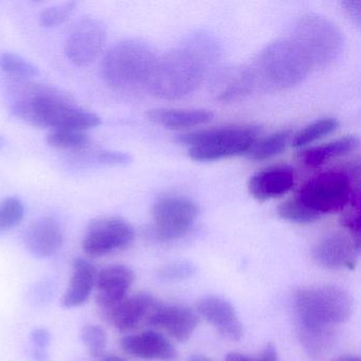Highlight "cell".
Listing matches in <instances>:
<instances>
[{
  "label": "cell",
  "instance_id": "1",
  "mask_svg": "<svg viewBox=\"0 0 361 361\" xmlns=\"http://www.w3.org/2000/svg\"><path fill=\"white\" fill-rule=\"evenodd\" d=\"M219 52V43L208 32L188 35L177 47L158 58L147 90L166 100L189 96L204 81Z\"/></svg>",
  "mask_w": 361,
  "mask_h": 361
},
{
  "label": "cell",
  "instance_id": "2",
  "mask_svg": "<svg viewBox=\"0 0 361 361\" xmlns=\"http://www.w3.org/2000/svg\"><path fill=\"white\" fill-rule=\"evenodd\" d=\"M9 96L12 114L33 126L84 132L102 123L98 115L81 109L68 94L45 84L16 79Z\"/></svg>",
  "mask_w": 361,
  "mask_h": 361
},
{
  "label": "cell",
  "instance_id": "3",
  "mask_svg": "<svg viewBox=\"0 0 361 361\" xmlns=\"http://www.w3.org/2000/svg\"><path fill=\"white\" fill-rule=\"evenodd\" d=\"M293 306L304 343L319 352L329 341L333 327L352 316L353 299L343 289L324 285L298 290Z\"/></svg>",
  "mask_w": 361,
  "mask_h": 361
},
{
  "label": "cell",
  "instance_id": "4",
  "mask_svg": "<svg viewBox=\"0 0 361 361\" xmlns=\"http://www.w3.org/2000/svg\"><path fill=\"white\" fill-rule=\"evenodd\" d=\"M314 69L307 54L290 37L269 44L246 68L252 90H287L303 81Z\"/></svg>",
  "mask_w": 361,
  "mask_h": 361
},
{
  "label": "cell",
  "instance_id": "5",
  "mask_svg": "<svg viewBox=\"0 0 361 361\" xmlns=\"http://www.w3.org/2000/svg\"><path fill=\"white\" fill-rule=\"evenodd\" d=\"M158 58L149 44L126 39L114 45L102 61L105 81L120 90H147Z\"/></svg>",
  "mask_w": 361,
  "mask_h": 361
},
{
  "label": "cell",
  "instance_id": "6",
  "mask_svg": "<svg viewBox=\"0 0 361 361\" xmlns=\"http://www.w3.org/2000/svg\"><path fill=\"white\" fill-rule=\"evenodd\" d=\"M259 132L257 126H221L179 135L177 141L189 147L192 159L214 161L247 154Z\"/></svg>",
  "mask_w": 361,
  "mask_h": 361
},
{
  "label": "cell",
  "instance_id": "7",
  "mask_svg": "<svg viewBox=\"0 0 361 361\" xmlns=\"http://www.w3.org/2000/svg\"><path fill=\"white\" fill-rule=\"evenodd\" d=\"M293 198L320 219L359 200V190L343 171H327L310 179Z\"/></svg>",
  "mask_w": 361,
  "mask_h": 361
},
{
  "label": "cell",
  "instance_id": "8",
  "mask_svg": "<svg viewBox=\"0 0 361 361\" xmlns=\"http://www.w3.org/2000/svg\"><path fill=\"white\" fill-rule=\"evenodd\" d=\"M289 35L307 54L314 68L333 63L343 48V37L337 25L318 14L300 18Z\"/></svg>",
  "mask_w": 361,
  "mask_h": 361
},
{
  "label": "cell",
  "instance_id": "9",
  "mask_svg": "<svg viewBox=\"0 0 361 361\" xmlns=\"http://www.w3.org/2000/svg\"><path fill=\"white\" fill-rule=\"evenodd\" d=\"M198 212L197 204L183 196L168 195L158 198L152 210L154 236L160 240L183 238L195 223Z\"/></svg>",
  "mask_w": 361,
  "mask_h": 361
},
{
  "label": "cell",
  "instance_id": "10",
  "mask_svg": "<svg viewBox=\"0 0 361 361\" xmlns=\"http://www.w3.org/2000/svg\"><path fill=\"white\" fill-rule=\"evenodd\" d=\"M134 238V228L126 219L104 217L90 224L82 247L88 255L101 257L126 248Z\"/></svg>",
  "mask_w": 361,
  "mask_h": 361
},
{
  "label": "cell",
  "instance_id": "11",
  "mask_svg": "<svg viewBox=\"0 0 361 361\" xmlns=\"http://www.w3.org/2000/svg\"><path fill=\"white\" fill-rule=\"evenodd\" d=\"M107 33L104 25L92 18L80 20L71 29L65 54L77 66H87L100 56L106 43Z\"/></svg>",
  "mask_w": 361,
  "mask_h": 361
},
{
  "label": "cell",
  "instance_id": "12",
  "mask_svg": "<svg viewBox=\"0 0 361 361\" xmlns=\"http://www.w3.org/2000/svg\"><path fill=\"white\" fill-rule=\"evenodd\" d=\"M359 245L352 236L331 233L321 238L312 250V257L319 265L329 269L352 268L356 265Z\"/></svg>",
  "mask_w": 361,
  "mask_h": 361
},
{
  "label": "cell",
  "instance_id": "13",
  "mask_svg": "<svg viewBox=\"0 0 361 361\" xmlns=\"http://www.w3.org/2000/svg\"><path fill=\"white\" fill-rule=\"evenodd\" d=\"M135 274L126 265H111L97 272L96 300L103 314L128 297Z\"/></svg>",
  "mask_w": 361,
  "mask_h": 361
},
{
  "label": "cell",
  "instance_id": "14",
  "mask_svg": "<svg viewBox=\"0 0 361 361\" xmlns=\"http://www.w3.org/2000/svg\"><path fill=\"white\" fill-rule=\"evenodd\" d=\"M159 304L160 302L149 293H137L132 297H126L109 308L104 312V316L119 331H130L141 323L147 322L152 312Z\"/></svg>",
  "mask_w": 361,
  "mask_h": 361
},
{
  "label": "cell",
  "instance_id": "15",
  "mask_svg": "<svg viewBox=\"0 0 361 361\" xmlns=\"http://www.w3.org/2000/svg\"><path fill=\"white\" fill-rule=\"evenodd\" d=\"M196 307L200 316L228 339L240 340L244 335L240 317L227 300L210 295L200 300Z\"/></svg>",
  "mask_w": 361,
  "mask_h": 361
},
{
  "label": "cell",
  "instance_id": "16",
  "mask_svg": "<svg viewBox=\"0 0 361 361\" xmlns=\"http://www.w3.org/2000/svg\"><path fill=\"white\" fill-rule=\"evenodd\" d=\"M295 183V171L288 166H274L264 169L250 177L248 189L259 202L274 200L288 193Z\"/></svg>",
  "mask_w": 361,
  "mask_h": 361
},
{
  "label": "cell",
  "instance_id": "17",
  "mask_svg": "<svg viewBox=\"0 0 361 361\" xmlns=\"http://www.w3.org/2000/svg\"><path fill=\"white\" fill-rule=\"evenodd\" d=\"M25 245L39 259L56 255L64 242L62 226L52 217H42L30 224L25 232Z\"/></svg>",
  "mask_w": 361,
  "mask_h": 361
},
{
  "label": "cell",
  "instance_id": "18",
  "mask_svg": "<svg viewBox=\"0 0 361 361\" xmlns=\"http://www.w3.org/2000/svg\"><path fill=\"white\" fill-rule=\"evenodd\" d=\"M147 324L164 329L179 341L191 337L198 325V316L191 308L183 305H162L152 312Z\"/></svg>",
  "mask_w": 361,
  "mask_h": 361
},
{
  "label": "cell",
  "instance_id": "19",
  "mask_svg": "<svg viewBox=\"0 0 361 361\" xmlns=\"http://www.w3.org/2000/svg\"><path fill=\"white\" fill-rule=\"evenodd\" d=\"M121 346L130 356L145 360L174 361L177 358L176 348L157 331L126 336L121 340Z\"/></svg>",
  "mask_w": 361,
  "mask_h": 361
},
{
  "label": "cell",
  "instance_id": "20",
  "mask_svg": "<svg viewBox=\"0 0 361 361\" xmlns=\"http://www.w3.org/2000/svg\"><path fill=\"white\" fill-rule=\"evenodd\" d=\"M97 270L88 259L78 257L73 263V272L68 286L62 298L65 308L83 305L96 286Z\"/></svg>",
  "mask_w": 361,
  "mask_h": 361
},
{
  "label": "cell",
  "instance_id": "21",
  "mask_svg": "<svg viewBox=\"0 0 361 361\" xmlns=\"http://www.w3.org/2000/svg\"><path fill=\"white\" fill-rule=\"evenodd\" d=\"M147 119L170 130H183L208 123L213 114L207 109H156L147 111Z\"/></svg>",
  "mask_w": 361,
  "mask_h": 361
},
{
  "label": "cell",
  "instance_id": "22",
  "mask_svg": "<svg viewBox=\"0 0 361 361\" xmlns=\"http://www.w3.org/2000/svg\"><path fill=\"white\" fill-rule=\"evenodd\" d=\"M358 143L357 137H342L325 145L306 149L301 155V160L305 166L318 168L335 158L348 155L358 147Z\"/></svg>",
  "mask_w": 361,
  "mask_h": 361
},
{
  "label": "cell",
  "instance_id": "23",
  "mask_svg": "<svg viewBox=\"0 0 361 361\" xmlns=\"http://www.w3.org/2000/svg\"><path fill=\"white\" fill-rule=\"evenodd\" d=\"M290 139V130H281L259 140L257 139L247 152V157L255 161H261L280 155L286 149Z\"/></svg>",
  "mask_w": 361,
  "mask_h": 361
},
{
  "label": "cell",
  "instance_id": "24",
  "mask_svg": "<svg viewBox=\"0 0 361 361\" xmlns=\"http://www.w3.org/2000/svg\"><path fill=\"white\" fill-rule=\"evenodd\" d=\"M339 123L335 118H323L308 124L293 136V147H302L310 145L337 130Z\"/></svg>",
  "mask_w": 361,
  "mask_h": 361
},
{
  "label": "cell",
  "instance_id": "25",
  "mask_svg": "<svg viewBox=\"0 0 361 361\" xmlns=\"http://www.w3.org/2000/svg\"><path fill=\"white\" fill-rule=\"evenodd\" d=\"M0 69L18 80H29L39 77L37 67L12 52L0 54Z\"/></svg>",
  "mask_w": 361,
  "mask_h": 361
},
{
  "label": "cell",
  "instance_id": "26",
  "mask_svg": "<svg viewBox=\"0 0 361 361\" xmlns=\"http://www.w3.org/2000/svg\"><path fill=\"white\" fill-rule=\"evenodd\" d=\"M25 216V206L16 197H8L0 202V234L18 227Z\"/></svg>",
  "mask_w": 361,
  "mask_h": 361
},
{
  "label": "cell",
  "instance_id": "27",
  "mask_svg": "<svg viewBox=\"0 0 361 361\" xmlns=\"http://www.w3.org/2000/svg\"><path fill=\"white\" fill-rule=\"evenodd\" d=\"M47 143L56 149H80L88 143V136L77 130H52L47 137Z\"/></svg>",
  "mask_w": 361,
  "mask_h": 361
},
{
  "label": "cell",
  "instance_id": "28",
  "mask_svg": "<svg viewBox=\"0 0 361 361\" xmlns=\"http://www.w3.org/2000/svg\"><path fill=\"white\" fill-rule=\"evenodd\" d=\"M81 339L92 357H102L106 348L107 337L104 329L97 324L84 325Z\"/></svg>",
  "mask_w": 361,
  "mask_h": 361
},
{
  "label": "cell",
  "instance_id": "29",
  "mask_svg": "<svg viewBox=\"0 0 361 361\" xmlns=\"http://www.w3.org/2000/svg\"><path fill=\"white\" fill-rule=\"evenodd\" d=\"M278 214L281 219L295 224H312L319 221L314 215L308 212L297 200L290 198L280 204Z\"/></svg>",
  "mask_w": 361,
  "mask_h": 361
},
{
  "label": "cell",
  "instance_id": "30",
  "mask_svg": "<svg viewBox=\"0 0 361 361\" xmlns=\"http://www.w3.org/2000/svg\"><path fill=\"white\" fill-rule=\"evenodd\" d=\"M75 3L69 1V3L62 4V5L54 6V7L48 8L42 12L39 22L45 28H51L59 25L64 24L73 12L75 11Z\"/></svg>",
  "mask_w": 361,
  "mask_h": 361
},
{
  "label": "cell",
  "instance_id": "31",
  "mask_svg": "<svg viewBox=\"0 0 361 361\" xmlns=\"http://www.w3.org/2000/svg\"><path fill=\"white\" fill-rule=\"evenodd\" d=\"M195 271V268L189 263H173L162 268L160 276L164 281H180L189 278Z\"/></svg>",
  "mask_w": 361,
  "mask_h": 361
},
{
  "label": "cell",
  "instance_id": "32",
  "mask_svg": "<svg viewBox=\"0 0 361 361\" xmlns=\"http://www.w3.org/2000/svg\"><path fill=\"white\" fill-rule=\"evenodd\" d=\"M226 361H279L278 352L272 344L266 346L259 354L255 356L240 354V353H231L228 355Z\"/></svg>",
  "mask_w": 361,
  "mask_h": 361
},
{
  "label": "cell",
  "instance_id": "33",
  "mask_svg": "<svg viewBox=\"0 0 361 361\" xmlns=\"http://www.w3.org/2000/svg\"><path fill=\"white\" fill-rule=\"evenodd\" d=\"M341 224L344 228L352 234V238L359 242L360 236V221H359V207H352V210L344 213L341 219Z\"/></svg>",
  "mask_w": 361,
  "mask_h": 361
},
{
  "label": "cell",
  "instance_id": "34",
  "mask_svg": "<svg viewBox=\"0 0 361 361\" xmlns=\"http://www.w3.org/2000/svg\"><path fill=\"white\" fill-rule=\"evenodd\" d=\"M98 160L106 166H126L132 162V157L123 152L103 151L99 154Z\"/></svg>",
  "mask_w": 361,
  "mask_h": 361
},
{
  "label": "cell",
  "instance_id": "35",
  "mask_svg": "<svg viewBox=\"0 0 361 361\" xmlns=\"http://www.w3.org/2000/svg\"><path fill=\"white\" fill-rule=\"evenodd\" d=\"M342 8L353 22L359 26L361 20V3L359 0H345L342 1Z\"/></svg>",
  "mask_w": 361,
  "mask_h": 361
},
{
  "label": "cell",
  "instance_id": "36",
  "mask_svg": "<svg viewBox=\"0 0 361 361\" xmlns=\"http://www.w3.org/2000/svg\"><path fill=\"white\" fill-rule=\"evenodd\" d=\"M33 342L37 344V348H44L49 344V331L44 329H35L32 335Z\"/></svg>",
  "mask_w": 361,
  "mask_h": 361
},
{
  "label": "cell",
  "instance_id": "37",
  "mask_svg": "<svg viewBox=\"0 0 361 361\" xmlns=\"http://www.w3.org/2000/svg\"><path fill=\"white\" fill-rule=\"evenodd\" d=\"M100 361H126L117 355H105L101 357Z\"/></svg>",
  "mask_w": 361,
  "mask_h": 361
},
{
  "label": "cell",
  "instance_id": "38",
  "mask_svg": "<svg viewBox=\"0 0 361 361\" xmlns=\"http://www.w3.org/2000/svg\"><path fill=\"white\" fill-rule=\"evenodd\" d=\"M189 361H212L208 357L204 356V355H193L190 357Z\"/></svg>",
  "mask_w": 361,
  "mask_h": 361
},
{
  "label": "cell",
  "instance_id": "39",
  "mask_svg": "<svg viewBox=\"0 0 361 361\" xmlns=\"http://www.w3.org/2000/svg\"><path fill=\"white\" fill-rule=\"evenodd\" d=\"M335 361H360V359H359L358 357L355 356H344Z\"/></svg>",
  "mask_w": 361,
  "mask_h": 361
},
{
  "label": "cell",
  "instance_id": "40",
  "mask_svg": "<svg viewBox=\"0 0 361 361\" xmlns=\"http://www.w3.org/2000/svg\"><path fill=\"white\" fill-rule=\"evenodd\" d=\"M5 145H6L5 138H4L3 136H0V149H3V147H5Z\"/></svg>",
  "mask_w": 361,
  "mask_h": 361
}]
</instances>
